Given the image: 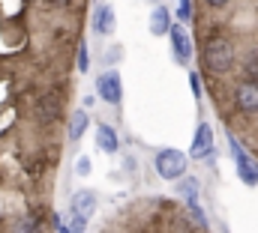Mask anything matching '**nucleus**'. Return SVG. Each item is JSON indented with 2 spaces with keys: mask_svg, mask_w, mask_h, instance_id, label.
Returning a JSON list of instances; mask_svg holds the SVG:
<instances>
[{
  "mask_svg": "<svg viewBox=\"0 0 258 233\" xmlns=\"http://www.w3.org/2000/svg\"><path fill=\"white\" fill-rule=\"evenodd\" d=\"M177 21H180V24L192 21V0H180V3H177Z\"/></svg>",
  "mask_w": 258,
  "mask_h": 233,
  "instance_id": "4468645a",
  "label": "nucleus"
},
{
  "mask_svg": "<svg viewBox=\"0 0 258 233\" xmlns=\"http://www.w3.org/2000/svg\"><path fill=\"white\" fill-rule=\"evenodd\" d=\"M168 39H171V48H174V60L186 66L189 57H192V39H189L186 27H183V24H174L171 33H168Z\"/></svg>",
  "mask_w": 258,
  "mask_h": 233,
  "instance_id": "423d86ee",
  "label": "nucleus"
},
{
  "mask_svg": "<svg viewBox=\"0 0 258 233\" xmlns=\"http://www.w3.org/2000/svg\"><path fill=\"white\" fill-rule=\"evenodd\" d=\"M186 165H189L186 153H180V150H174V147L159 150V153H156V159H153L156 174L162 176V179H171V182H177L180 176L186 174Z\"/></svg>",
  "mask_w": 258,
  "mask_h": 233,
  "instance_id": "f03ea898",
  "label": "nucleus"
},
{
  "mask_svg": "<svg viewBox=\"0 0 258 233\" xmlns=\"http://www.w3.org/2000/svg\"><path fill=\"white\" fill-rule=\"evenodd\" d=\"M78 69H81V72L90 69V57H87V45H84V42L78 45Z\"/></svg>",
  "mask_w": 258,
  "mask_h": 233,
  "instance_id": "2eb2a0df",
  "label": "nucleus"
},
{
  "mask_svg": "<svg viewBox=\"0 0 258 233\" xmlns=\"http://www.w3.org/2000/svg\"><path fill=\"white\" fill-rule=\"evenodd\" d=\"M246 75H249V78H258V51L246 60Z\"/></svg>",
  "mask_w": 258,
  "mask_h": 233,
  "instance_id": "a211bd4d",
  "label": "nucleus"
},
{
  "mask_svg": "<svg viewBox=\"0 0 258 233\" xmlns=\"http://www.w3.org/2000/svg\"><path fill=\"white\" fill-rule=\"evenodd\" d=\"M75 171L81 176H87L90 174V159H78V162H75Z\"/></svg>",
  "mask_w": 258,
  "mask_h": 233,
  "instance_id": "6ab92c4d",
  "label": "nucleus"
},
{
  "mask_svg": "<svg viewBox=\"0 0 258 233\" xmlns=\"http://www.w3.org/2000/svg\"><path fill=\"white\" fill-rule=\"evenodd\" d=\"M213 156V129L207 123H201L195 129V138H192V147H189V159H210Z\"/></svg>",
  "mask_w": 258,
  "mask_h": 233,
  "instance_id": "39448f33",
  "label": "nucleus"
},
{
  "mask_svg": "<svg viewBox=\"0 0 258 233\" xmlns=\"http://www.w3.org/2000/svg\"><path fill=\"white\" fill-rule=\"evenodd\" d=\"M171 12L165 9V6H156L153 9V15H150V33L153 36H165V33H171Z\"/></svg>",
  "mask_w": 258,
  "mask_h": 233,
  "instance_id": "9b49d317",
  "label": "nucleus"
},
{
  "mask_svg": "<svg viewBox=\"0 0 258 233\" xmlns=\"http://www.w3.org/2000/svg\"><path fill=\"white\" fill-rule=\"evenodd\" d=\"M234 102L243 114H255L258 111V81H240L234 90Z\"/></svg>",
  "mask_w": 258,
  "mask_h": 233,
  "instance_id": "0eeeda50",
  "label": "nucleus"
},
{
  "mask_svg": "<svg viewBox=\"0 0 258 233\" xmlns=\"http://www.w3.org/2000/svg\"><path fill=\"white\" fill-rule=\"evenodd\" d=\"M96 144H99V150H102L105 156H114V153L120 150V138H117V132H114L108 123H99V129H96Z\"/></svg>",
  "mask_w": 258,
  "mask_h": 233,
  "instance_id": "1a4fd4ad",
  "label": "nucleus"
},
{
  "mask_svg": "<svg viewBox=\"0 0 258 233\" xmlns=\"http://www.w3.org/2000/svg\"><path fill=\"white\" fill-rule=\"evenodd\" d=\"M72 233H84L87 230V218H81V215H75L72 212V227H69Z\"/></svg>",
  "mask_w": 258,
  "mask_h": 233,
  "instance_id": "dca6fc26",
  "label": "nucleus"
},
{
  "mask_svg": "<svg viewBox=\"0 0 258 233\" xmlns=\"http://www.w3.org/2000/svg\"><path fill=\"white\" fill-rule=\"evenodd\" d=\"M228 147H231V156H234V165H237V176L246 182V185H258V162L252 156H246V150L228 135Z\"/></svg>",
  "mask_w": 258,
  "mask_h": 233,
  "instance_id": "20e7f679",
  "label": "nucleus"
},
{
  "mask_svg": "<svg viewBox=\"0 0 258 233\" xmlns=\"http://www.w3.org/2000/svg\"><path fill=\"white\" fill-rule=\"evenodd\" d=\"M225 3H228V0H207V6H216V9H219V6H225Z\"/></svg>",
  "mask_w": 258,
  "mask_h": 233,
  "instance_id": "4be33fe9",
  "label": "nucleus"
},
{
  "mask_svg": "<svg viewBox=\"0 0 258 233\" xmlns=\"http://www.w3.org/2000/svg\"><path fill=\"white\" fill-rule=\"evenodd\" d=\"M51 224L57 227V233H72V230H69V227L63 224V221H60V215H51Z\"/></svg>",
  "mask_w": 258,
  "mask_h": 233,
  "instance_id": "412c9836",
  "label": "nucleus"
},
{
  "mask_svg": "<svg viewBox=\"0 0 258 233\" xmlns=\"http://www.w3.org/2000/svg\"><path fill=\"white\" fill-rule=\"evenodd\" d=\"M33 227H36L33 218H21V221L15 224V233H33Z\"/></svg>",
  "mask_w": 258,
  "mask_h": 233,
  "instance_id": "f3484780",
  "label": "nucleus"
},
{
  "mask_svg": "<svg viewBox=\"0 0 258 233\" xmlns=\"http://www.w3.org/2000/svg\"><path fill=\"white\" fill-rule=\"evenodd\" d=\"M201 60H204V66H207L210 72L222 75V72H228V69L234 66V45H231L225 36H210V39L204 42Z\"/></svg>",
  "mask_w": 258,
  "mask_h": 233,
  "instance_id": "f257e3e1",
  "label": "nucleus"
},
{
  "mask_svg": "<svg viewBox=\"0 0 258 233\" xmlns=\"http://www.w3.org/2000/svg\"><path fill=\"white\" fill-rule=\"evenodd\" d=\"M93 209H96V194H93V191H87V188L75 191V197H72V212H75V215H81V218H90V215H93Z\"/></svg>",
  "mask_w": 258,
  "mask_h": 233,
  "instance_id": "9d476101",
  "label": "nucleus"
},
{
  "mask_svg": "<svg viewBox=\"0 0 258 233\" xmlns=\"http://www.w3.org/2000/svg\"><path fill=\"white\" fill-rule=\"evenodd\" d=\"M90 120H87V111H72L69 114V141H81V135L87 132Z\"/></svg>",
  "mask_w": 258,
  "mask_h": 233,
  "instance_id": "f8f14e48",
  "label": "nucleus"
},
{
  "mask_svg": "<svg viewBox=\"0 0 258 233\" xmlns=\"http://www.w3.org/2000/svg\"><path fill=\"white\" fill-rule=\"evenodd\" d=\"M96 93H99V99L105 102V105H120V99H123V84H120V72H114V69H108V72H102L99 78H96Z\"/></svg>",
  "mask_w": 258,
  "mask_h": 233,
  "instance_id": "7ed1b4c3",
  "label": "nucleus"
},
{
  "mask_svg": "<svg viewBox=\"0 0 258 233\" xmlns=\"http://www.w3.org/2000/svg\"><path fill=\"white\" fill-rule=\"evenodd\" d=\"M180 194L186 197V203H195V197H198V182L195 179H180Z\"/></svg>",
  "mask_w": 258,
  "mask_h": 233,
  "instance_id": "ddd939ff",
  "label": "nucleus"
},
{
  "mask_svg": "<svg viewBox=\"0 0 258 233\" xmlns=\"http://www.w3.org/2000/svg\"><path fill=\"white\" fill-rule=\"evenodd\" d=\"M114 9L108 6V3H99L96 9H93V30L99 33V36H108L111 30H114Z\"/></svg>",
  "mask_w": 258,
  "mask_h": 233,
  "instance_id": "6e6552de",
  "label": "nucleus"
},
{
  "mask_svg": "<svg viewBox=\"0 0 258 233\" xmlns=\"http://www.w3.org/2000/svg\"><path fill=\"white\" fill-rule=\"evenodd\" d=\"M189 84H192V93H195V96H201V81H198V72H192V75H189Z\"/></svg>",
  "mask_w": 258,
  "mask_h": 233,
  "instance_id": "aec40b11",
  "label": "nucleus"
}]
</instances>
